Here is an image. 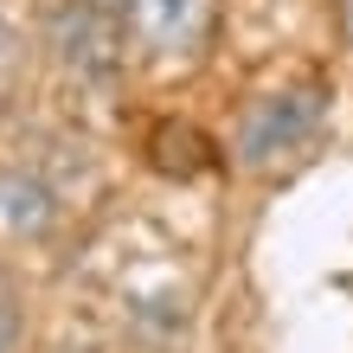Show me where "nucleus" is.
I'll use <instances>...</instances> for the list:
<instances>
[{
  "label": "nucleus",
  "mask_w": 353,
  "mask_h": 353,
  "mask_svg": "<svg viewBox=\"0 0 353 353\" xmlns=\"http://www.w3.org/2000/svg\"><path fill=\"white\" fill-rule=\"evenodd\" d=\"M46 52L84 84H110L129 65V19L97 13L84 0H52L46 7Z\"/></svg>",
  "instance_id": "nucleus-1"
},
{
  "label": "nucleus",
  "mask_w": 353,
  "mask_h": 353,
  "mask_svg": "<svg viewBox=\"0 0 353 353\" xmlns=\"http://www.w3.org/2000/svg\"><path fill=\"white\" fill-rule=\"evenodd\" d=\"M321 135V84L263 90L238 122V161L244 168H283Z\"/></svg>",
  "instance_id": "nucleus-2"
},
{
  "label": "nucleus",
  "mask_w": 353,
  "mask_h": 353,
  "mask_svg": "<svg viewBox=\"0 0 353 353\" xmlns=\"http://www.w3.org/2000/svg\"><path fill=\"white\" fill-rule=\"evenodd\" d=\"M135 39L161 58H199L219 26V0H135Z\"/></svg>",
  "instance_id": "nucleus-3"
},
{
  "label": "nucleus",
  "mask_w": 353,
  "mask_h": 353,
  "mask_svg": "<svg viewBox=\"0 0 353 353\" xmlns=\"http://www.w3.org/2000/svg\"><path fill=\"white\" fill-rule=\"evenodd\" d=\"M58 193L46 186L39 168H19V161H0V232L7 238H52L58 232Z\"/></svg>",
  "instance_id": "nucleus-4"
},
{
  "label": "nucleus",
  "mask_w": 353,
  "mask_h": 353,
  "mask_svg": "<svg viewBox=\"0 0 353 353\" xmlns=\"http://www.w3.org/2000/svg\"><path fill=\"white\" fill-rule=\"evenodd\" d=\"M19 58H26V46H19V26L7 19V7H0V97L13 90V77H19Z\"/></svg>",
  "instance_id": "nucleus-5"
},
{
  "label": "nucleus",
  "mask_w": 353,
  "mask_h": 353,
  "mask_svg": "<svg viewBox=\"0 0 353 353\" xmlns=\"http://www.w3.org/2000/svg\"><path fill=\"white\" fill-rule=\"evenodd\" d=\"M19 327H26V315H19V289L0 276V353H19Z\"/></svg>",
  "instance_id": "nucleus-6"
},
{
  "label": "nucleus",
  "mask_w": 353,
  "mask_h": 353,
  "mask_svg": "<svg viewBox=\"0 0 353 353\" xmlns=\"http://www.w3.org/2000/svg\"><path fill=\"white\" fill-rule=\"evenodd\" d=\"M84 7H97V13H116V19H129V13H135V0H84Z\"/></svg>",
  "instance_id": "nucleus-7"
}]
</instances>
